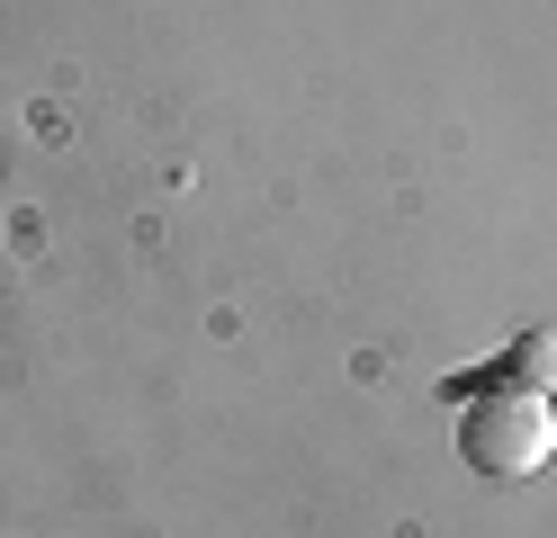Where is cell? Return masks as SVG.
Returning <instances> with one entry per match:
<instances>
[{
	"instance_id": "obj_3",
	"label": "cell",
	"mask_w": 557,
	"mask_h": 538,
	"mask_svg": "<svg viewBox=\"0 0 557 538\" xmlns=\"http://www.w3.org/2000/svg\"><path fill=\"white\" fill-rule=\"evenodd\" d=\"M548 422H557V395H548Z\"/></svg>"
},
{
	"instance_id": "obj_1",
	"label": "cell",
	"mask_w": 557,
	"mask_h": 538,
	"mask_svg": "<svg viewBox=\"0 0 557 538\" xmlns=\"http://www.w3.org/2000/svg\"><path fill=\"white\" fill-rule=\"evenodd\" d=\"M557 449V422H548V395H521V386H485L476 404L459 413V458H468V476L485 485H521V476H540Z\"/></svg>"
},
{
	"instance_id": "obj_2",
	"label": "cell",
	"mask_w": 557,
	"mask_h": 538,
	"mask_svg": "<svg viewBox=\"0 0 557 538\" xmlns=\"http://www.w3.org/2000/svg\"><path fill=\"white\" fill-rule=\"evenodd\" d=\"M504 386H521V395H557V333H521L512 359H504Z\"/></svg>"
}]
</instances>
